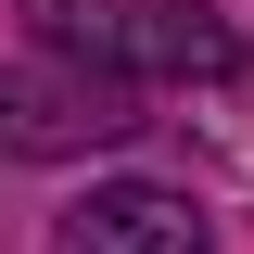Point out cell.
I'll return each mask as SVG.
<instances>
[{
    "mask_svg": "<svg viewBox=\"0 0 254 254\" xmlns=\"http://www.w3.org/2000/svg\"><path fill=\"white\" fill-rule=\"evenodd\" d=\"M51 51L102 89H178V76H242V38L203 0H51Z\"/></svg>",
    "mask_w": 254,
    "mask_h": 254,
    "instance_id": "cell-1",
    "label": "cell"
},
{
    "mask_svg": "<svg viewBox=\"0 0 254 254\" xmlns=\"http://www.w3.org/2000/svg\"><path fill=\"white\" fill-rule=\"evenodd\" d=\"M127 89H102V76H38V64H13L0 76V153H102V140H127Z\"/></svg>",
    "mask_w": 254,
    "mask_h": 254,
    "instance_id": "cell-2",
    "label": "cell"
},
{
    "mask_svg": "<svg viewBox=\"0 0 254 254\" xmlns=\"http://www.w3.org/2000/svg\"><path fill=\"white\" fill-rule=\"evenodd\" d=\"M51 254H203V203H190V190H153V178L89 190V203L51 229Z\"/></svg>",
    "mask_w": 254,
    "mask_h": 254,
    "instance_id": "cell-3",
    "label": "cell"
}]
</instances>
